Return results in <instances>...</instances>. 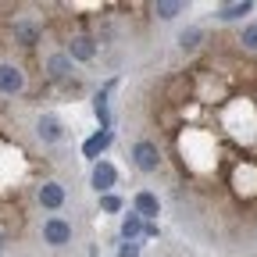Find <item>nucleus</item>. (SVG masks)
<instances>
[{"instance_id": "nucleus-6", "label": "nucleus", "mask_w": 257, "mask_h": 257, "mask_svg": "<svg viewBox=\"0 0 257 257\" xmlns=\"http://www.w3.org/2000/svg\"><path fill=\"white\" fill-rule=\"evenodd\" d=\"M114 179H118V175H114V168L107 165V161H96V168H93V186L100 189V193H107V189L114 186Z\"/></svg>"}, {"instance_id": "nucleus-12", "label": "nucleus", "mask_w": 257, "mask_h": 257, "mask_svg": "<svg viewBox=\"0 0 257 257\" xmlns=\"http://www.w3.org/2000/svg\"><path fill=\"white\" fill-rule=\"evenodd\" d=\"M140 232H143V218H140V214H125V218H121V236L133 243Z\"/></svg>"}, {"instance_id": "nucleus-13", "label": "nucleus", "mask_w": 257, "mask_h": 257, "mask_svg": "<svg viewBox=\"0 0 257 257\" xmlns=\"http://www.w3.org/2000/svg\"><path fill=\"white\" fill-rule=\"evenodd\" d=\"M15 36H18L25 47H32V43L40 40V29H36V25H29V22H18V25H15Z\"/></svg>"}, {"instance_id": "nucleus-20", "label": "nucleus", "mask_w": 257, "mask_h": 257, "mask_svg": "<svg viewBox=\"0 0 257 257\" xmlns=\"http://www.w3.org/2000/svg\"><path fill=\"white\" fill-rule=\"evenodd\" d=\"M0 250H4V236H0Z\"/></svg>"}, {"instance_id": "nucleus-10", "label": "nucleus", "mask_w": 257, "mask_h": 257, "mask_svg": "<svg viewBox=\"0 0 257 257\" xmlns=\"http://www.w3.org/2000/svg\"><path fill=\"white\" fill-rule=\"evenodd\" d=\"M47 68H50L54 79H68V72H72V57H68V54H54V57L47 61Z\"/></svg>"}, {"instance_id": "nucleus-14", "label": "nucleus", "mask_w": 257, "mask_h": 257, "mask_svg": "<svg viewBox=\"0 0 257 257\" xmlns=\"http://www.w3.org/2000/svg\"><path fill=\"white\" fill-rule=\"evenodd\" d=\"M154 11H157L161 18H175V15H182L186 8L179 4V0H157V4H154Z\"/></svg>"}, {"instance_id": "nucleus-19", "label": "nucleus", "mask_w": 257, "mask_h": 257, "mask_svg": "<svg viewBox=\"0 0 257 257\" xmlns=\"http://www.w3.org/2000/svg\"><path fill=\"white\" fill-rule=\"evenodd\" d=\"M118 257H140V246H136V243H121Z\"/></svg>"}, {"instance_id": "nucleus-2", "label": "nucleus", "mask_w": 257, "mask_h": 257, "mask_svg": "<svg viewBox=\"0 0 257 257\" xmlns=\"http://www.w3.org/2000/svg\"><path fill=\"white\" fill-rule=\"evenodd\" d=\"M43 239H47L50 246H64V243L72 239V225L61 221V218H50V221L43 225Z\"/></svg>"}, {"instance_id": "nucleus-9", "label": "nucleus", "mask_w": 257, "mask_h": 257, "mask_svg": "<svg viewBox=\"0 0 257 257\" xmlns=\"http://www.w3.org/2000/svg\"><path fill=\"white\" fill-rule=\"evenodd\" d=\"M157 207H161V204H157L154 193H147V189H143V193H136V214H140V218H154V214H157Z\"/></svg>"}, {"instance_id": "nucleus-5", "label": "nucleus", "mask_w": 257, "mask_h": 257, "mask_svg": "<svg viewBox=\"0 0 257 257\" xmlns=\"http://www.w3.org/2000/svg\"><path fill=\"white\" fill-rule=\"evenodd\" d=\"M68 57H75V61H93V57H96V43H93L89 36H72Z\"/></svg>"}, {"instance_id": "nucleus-8", "label": "nucleus", "mask_w": 257, "mask_h": 257, "mask_svg": "<svg viewBox=\"0 0 257 257\" xmlns=\"http://www.w3.org/2000/svg\"><path fill=\"white\" fill-rule=\"evenodd\" d=\"M107 147H111V133H104V128H100L96 136H89V140H86L82 154H86V157H100V154H104Z\"/></svg>"}, {"instance_id": "nucleus-7", "label": "nucleus", "mask_w": 257, "mask_h": 257, "mask_svg": "<svg viewBox=\"0 0 257 257\" xmlns=\"http://www.w3.org/2000/svg\"><path fill=\"white\" fill-rule=\"evenodd\" d=\"M36 128H40V140H43V143H57V140H61V121H57L54 114H43Z\"/></svg>"}, {"instance_id": "nucleus-17", "label": "nucleus", "mask_w": 257, "mask_h": 257, "mask_svg": "<svg viewBox=\"0 0 257 257\" xmlns=\"http://www.w3.org/2000/svg\"><path fill=\"white\" fill-rule=\"evenodd\" d=\"M239 43H243L246 50H257V25H250V29H243V36H239Z\"/></svg>"}, {"instance_id": "nucleus-1", "label": "nucleus", "mask_w": 257, "mask_h": 257, "mask_svg": "<svg viewBox=\"0 0 257 257\" xmlns=\"http://www.w3.org/2000/svg\"><path fill=\"white\" fill-rule=\"evenodd\" d=\"M133 161H136L140 172H157V168H161V150H157V143L140 140V143L133 147Z\"/></svg>"}, {"instance_id": "nucleus-16", "label": "nucleus", "mask_w": 257, "mask_h": 257, "mask_svg": "<svg viewBox=\"0 0 257 257\" xmlns=\"http://www.w3.org/2000/svg\"><path fill=\"white\" fill-rule=\"evenodd\" d=\"M200 40H204V32H200V29H186L182 36H179V43H182V47H197Z\"/></svg>"}, {"instance_id": "nucleus-15", "label": "nucleus", "mask_w": 257, "mask_h": 257, "mask_svg": "<svg viewBox=\"0 0 257 257\" xmlns=\"http://www.w3.org/2000/svg\"><path fill=\"white\" fill-rule=\"evenodd\" d=\"M93 107H96V118H100V128H104V133H111V114H107V96L100 93V96H96V100H93Z\"/></svg>"}, {"instance_id": "nucleus-11", "label": "nucleus", "mask_w": 257, "mask_h": 257, "mask_svg": "<svg viewBox=\"0 0 257 257\" xmlns=\"http://www.w3.org/2000/svg\"><path fill=\"white\" fill-rule=\"evenodd\" d=\"M250 11H253V4H250V0H243V4H221V8H218V18H225V22H236V18L250 15Z\"/></svg>"}, {"instance_id": "nucleus-18", "label": "nucleus", "mask_w": 257, "mask_h": 257, "mask_svg": "<svg viewBox=\"0 0 257 257\" xmlns=\"http://www.w3.org/2000/svg\"><path fill=\"white\" fill-rule=\"evenodd\" d=\"M100 207H104V211H121V200L114 197V193H104V197H100Z\"/></svg>"}, {"instance_id": "nucleus-4", "label": "nucleus", "mask_w": 257, "mask_h": 257, "mask_svg": "<svg viewBox=\"0 0 257 257\" xmlns=\"http://www.w3.org/2000/svg\"><path fill=\"white\" fill-rule=\"evenodd\" d=\"M36 197H40V204H43V207L57 211V207L64 204V186H61V182H43Z\"/></svg>"}, {"instance_id": "nucleus-3", "label": "nucleus", "mask_w": 257, "mask_h": 257, "mask_svg": "<svg viewBox=\"0 0 257 257\" xmlns=\"http://www.w3.org/2000/svg\"><path fill=\"white\" fill-rule=\"evenodd\" d=\"M22 86H25L22 68H15V64H0V93L15 96V93H22Z\"/></svg>"}]
</instances>
